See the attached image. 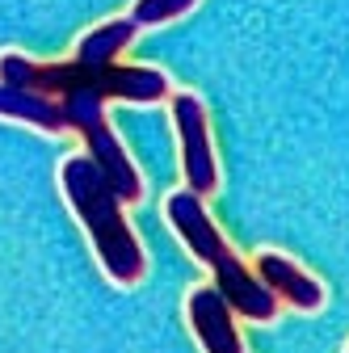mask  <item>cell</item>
I'll list each match as a JSON object with an SVG mask.
<instances>
[{
  "label": "cell",
  "instance_id": "cell-1",
  "mask_svg": "<svg viewBox=\"0 0 349 353\" xmlns=\"http://www.w3.org/2000/svg\"><path fill=\"white\" fill-rule=\"evenodd\" d=\"M0 80L34 88L59 101L63 114V130H76L84 139V156H89L106 176L122 202H139L143 198V181L135 164H130L126 148L118 143V135L106 122V105L110 101H130V105H160L168 101V76L156 68H126V63H110V68H84L76 59L68 63H38L21 51H5L0 55Z\"/></svg>",
  "mask_w": 349,
  "mask_h": 353
},
{
  "label": "cell",
  "instance_id": "cell-2",
  "mask_svg": "<svg viewBox=\"0 0 349 353\" xmlns=\"http://www.w3.org/2000/svg\"><path fill=\"white\" fill-rule=\"evenodd\" d=\"M59 190H63L68 206L76 210L106 278L114 286H139L143 274H148V256H143L139 236L126 223V214H122L126 202L114 194L110 176L89 156H68L59 164Z\"/></svg>",
  "mask_w": 349,
  "mask_h": 353
},
{
  "label": "cell",
  "instance_id": "cell-3",
  "mask_svg": "<svg viewBox=\"0 0 349 353\" xmlns=\"http://www.w3.org/2000/svg\"><path fill=\"white\" fill-rule=\"evenodd\" d=\"M164 219H168V228L181 236V244L215 274V290L232 303L236 316H244L252 324H270L278 316V299L261 286V278L228 248V240L219 236V228H215V219L206 214V206H202L198 194H190V190L168 194Z\"/></svg>",
  "mask_w": 349,
  "mask_h": 353
},
{
  "label": "cell",
  "instance_id": "cell-4",
  "mask_svg": "<svg viewBox=\"0 0 349 353\" xmlns=\"http://www.w3.org/2000/svg\"><path fill=\"white\" fill-rule=\"evenodd\" d=\"M172 126L181 139V172L186 190L206 198L219 190V164H215V143L206 126V105L198 93H172Z\"/></svg>",
  "mask_w": 349,
  "mask_h": 353
},
{
  "label": "cell",
  "instance_id": "cell-5",
  "mask_svg": "<svg viewBox=\"0 0 349 353\" xmlns=\"http://www.w3.org/2000/svg\"><path fill=\"white\" fill-rule=\"evenodd\" d=\"M186 320H190V332L198 336L202 353H244V341L236 332V312H232V303L215 286L190 290Z\"/></svg>",
  "mask_w": 349,
  "mask_h": 353
},
{
  "label": "cell",
  "instance_id": "cell-6",
  "mask_svg": "<svg viewBox=\"0 0 349 353\" xmlns=\"http://www.w3.org/2000/svg\"><path fill=\"white\" fill-rule=\"evenodd\" d=\"M252 274L261 278V286H266L278 303H290L295 312H320L324 299H328V290L303 270V265H295L286 252H261Z\"/></svg>",
  "mask_w": 349,
  "mask_h": 353
},
{
  "label": "cell",
  "instance_id": "cell-7",
  "mask_svg": "<svg viewBox=\"0 0 349 353\" xmlns=\"http://www.w3.org/2000/svg\"><path fill=\"white\" fill-rule=\"evenodd\" d=\"M135 34H139V26L130 17H110V21L93 26L89 34L76 42L72 59L84 63V68H110V63H118V55L130 47V42H135Z\"/></svg>",
  "mask_w": 349,
  "mask_h": 353
},
{
  "label": "cell",
  "instance_id": "cell-8",
  "mask_svg": "<svg viewBox=\"0 0 349 353\" xmlns=\"http://www.w3.org/2000/svg\"><path fill=\"white\" fill-rule=\"evenodd\" d=\"M194 9H198V0H135L126 17L139 30H156V26H168V21H181Z\"/></svg>",
  "mask_w": 349,
  "mask_h": 353
},
{
  "label": "cell",
  "instance_id": "cell-9",
  "mask_svg": "<svg viewBox=\"0 0 349 353\" xmlns=\"http://www.w3.org/2000/svg\"><path fill=\"white\" fill-rule=\"evenodd\" d=\"M345 353H349V345H345Z\"/></svg>",
  "mask_w": 349,
  "mask_h": 353
}]
</instances>
